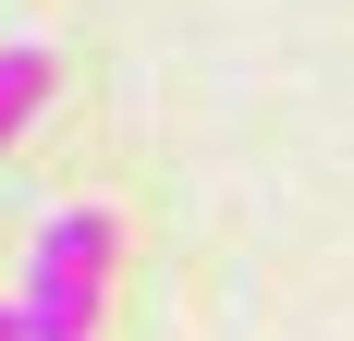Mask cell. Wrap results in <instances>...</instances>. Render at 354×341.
Masks as SVG:
<instances>
[{"label":"cell","mask_w":354,"mask_h":341,"mask_svg":"<svg viewBox=\"0 0 354 341\" xmlns=\"http://www.w3.org/2000/svg\"><path fill=\"white\" fill-rule=\"evenodd\" d=\"M37 110H49V49H37V37H12V49H0V146L25 135Z\"/></svg>","instance_id":"7a4b0ae2"},{"label":"cell","mask_w":354,"mask_h":341,"mask_svg":"<svg viewBox=\"0 0 354 341\" xmlns=\"http://www.w3.org/2000/svg\"><path fill=\"white\" fill-rule=\"evenodd\" d=\"M0 341H25V305H0Z\"/></svg>","instance_id":"3957f363"},{"label":"cell","mask_w":354,"mask_h":341,"mask_svg":"<svg viewBox=\"0 0 354 341\" xmlns=\"http://www.w3.org/2000/svg\"><path fill=\"white\" fill-rule=\"evenodd\" d=\"M110 269H122V220L110 207H49L25 244V341H86L110 317Z\"/></svg>","instance_id":"6da1fadb"}]
</instances>
